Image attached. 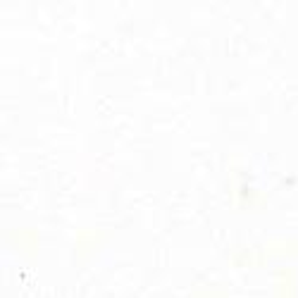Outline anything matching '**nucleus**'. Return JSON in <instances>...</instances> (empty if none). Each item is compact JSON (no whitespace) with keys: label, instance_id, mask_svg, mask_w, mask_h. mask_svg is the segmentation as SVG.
<instances>
[]
</instances>
